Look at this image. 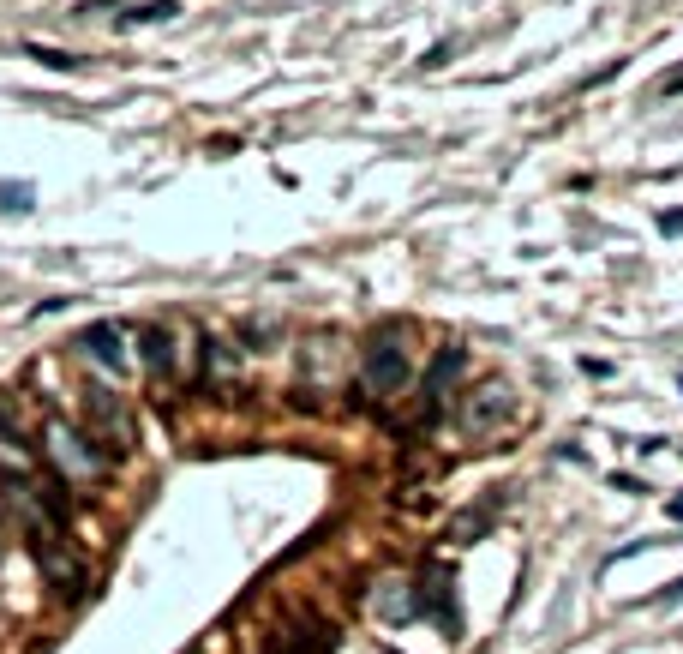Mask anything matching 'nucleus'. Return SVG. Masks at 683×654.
Segmentation results:
<instances>
[{"label":"nucleus","instance_id":"obj_9","mask_svg":"<svg viewBox=\"0 0 683 654\" xmlns=\"http://www.w3.org/2000/svg\"><path fill=\"white\" fill-rule=\"evenodd\" d=\"M174 13H180V0H144V6L120 13V30H132V25H162V18H174Z\"/></svg>","mask_w":683,"mask_h":654},{"label":"nucleus","instance_id":"obj_12","mask_svg":"<svg viewBox=\"0 0 683 654\" xmlns=\"http://www.w3.org/2000/svg\"><path fill=\"white\" fill-rule=\"evenodd\" d=\"M659 229H666V234H683V210H666V217H659Z\"/></svg>","mask_w":683,"mask_h":654},{"label":"nucleus","instance_id":"obj_14","mask_svg":"<svg viewBox=\"0 0 683 654\" xmlns=\"http://www.w3.org/2000/svg\"><path fill=\"white\" fill-rule=\"evenodd\" d=\"M666 510H671V523H683V493H678V498H671V505H666Z\"/></svg>","mask_w":683,"mask_h":654},{"label":"nucleus","instance_id":"obj_11","mask_svg":"<svg viewBox=\"0 0 683 654\" xmlns=\"http://www.w3.org/2000/svg\"><path fill=\"white\" fill-rule=\"evenodd\" d=\"M30 55L43 60V66H55V73H72V66H78V55H66V48H43V43H36Z\"/></svg>","mask_w":683,"mask_h":654},{"label":"nucleus","instance_id":"obj_6","mask_svg":"<svg viewBox=\"0 0 683 654\" xmlns=\"http://www.w3.org/2000/svg\"><path fill=\"white\" fill-rule=\"evenodd\" d=\"M78 349H85V361H90V366H102L108 378H127V373H132V361H127V336H120V324H108V319L85 324Z\"/></svg>","mask_w":683,"mask_h":654},{"label":"nucleus","instance_id":"obj_5","mask_svg":"<svg viewBox=\"0 0 683 654\" xmlns=\"http://www.w3.org/2000/svg\"><path fill=\"white\" fill-rule=\"evenodd\" d=\"M85 414H90V438L108 445V451H132V414L127 403L108 391V384H90L85 391Z\"/></svg>","mask_w":683,"mask_h":654},{"label":"nucleus","instance_id":"obj_7","mask_svg":"<svg viewBox=\"0 0 683 654\" xmlns=\"http://www.w3.org/2000/svg\"><path fill=\"white\" fill-rule=\"evenodd\" d=\"M204 378L210 384H234L240 378V349L222 342V336H204Z\"/></svg>","mask_w":683,"mask_h":654},{"label":"nucleus","instance_id":"obj_4","mask_svg":"<svg viewBox=\"0 0 683 654\" xmlns=\"http://www.w3.org/2000/svg\"><path fill=\"white\" fill-rule=\"evenodd\" d=\"M515 403H510V384H498V378H485V384H474L462 403H455V426L468 438H492L498 426H510Z\"/></svg>","mask_w":683,"mask_h":654},{"label":"nucleus","instance_id":"obj_13","mask_svg":"<svg viewBox=\"0 0 683 654\" xmlns=\"http://www.w3.org/2000/svg\"><path fill=\"white\" fill-rule=\"evenodd\" d=\"M671 600H683V582H671V588H666V595L654 600V607H671Z\"/></svg>","mask_w":683,"mask_h":654},{"label":"nucleus","instance_id":"obj_8","mask_svg":"<svg viewBox=\"0 0 683 654\" xmlns=\"http://www.w3.org/2000/svg\"><path fill=\"white\" fill-rule=\"evenodd\" d=\"M138 349H144V366H150L157 378L174 373V336L162 331V324H144V331H138Z\"/></svg>","mask_w":683,"mask_h":654},{"label":"nucleus","instance_id":"obj_2","mask_svg":"<svg viewBox=\"0 0 683 654\" xmlns=\"http://www.w3.org/2000/svg\"><path fill=\"white\" fill-rule=\"evenodd\" d=\"M43 438H48V463H55V468H66L72 480H102V475H108V451H102V445H97L90 433L66 426L60 414H48Z\"/></svg>","mask_w":683,"mask_h":654},{"label":"nucleus","instance_id":"obj_3","mask_svg":"<svg viewBox=\"0 0 683 654\" xmlns=\"http://www.w3.org/2000/svg\"><path fill=\"white\" fill-rule=\"evenodd\" d=\"M30 558H36V570L48 577V588H55L60 600H78L85 595V565L66 553V535L60 528H30Z\"/></svg>","mask_w":683,"mask_h":654},{"label":"nucleus","instance_id":"obj_15","mask_svg":"<svg viewBox=\"0 0 683 654\" xmlns=\"http://www.w3.org/2000/svg\"><path fill=\"white\" fill-rule=\"evenodd\" d=\"M659 90H666V97H671V90H683V73H671V78H666V85H659Z\"/></svg>","mask_w":683,"mask_h":654},{"label":"nucleus","instance_id":"obj_10","mask_svg":"<svg viewBox=\"0 0 683 654\" xmlns=\"http://www.w3.org/2000/svg\"><path fill=\"white\" fill-rule=\"evenodd\" d=\"M18 210H30V187H25V180L0 187V217H18Z\"/></svg>","mask_w":683,"mask_h":654},{"label":"nucleus","instance_id":"obj_1","mask_svg":"<svg viewBox=\"0 0 683 654\" xmlns=\"http://www.w3.org/2000/svg\"><path fill=\"white\" fill-rule=\"evenodd\" d=\"M408 378H413L408 342H402L396 324H384V331L360 349V384H366L372 396H402V391H408Z\"/></svg>","mask_w":683,"mask_h":654}]
</instances>
